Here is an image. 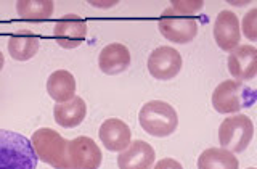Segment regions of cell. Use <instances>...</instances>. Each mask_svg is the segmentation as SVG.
I'll return each instance as SVG.
<instances>
[{
	"label": "cell",
	"instance_id": "obj_1",
	"mask_svg": "<svg viewBox=\"0 0 257 169\" xmlns=\"http://www.w3.org/2000/svg\"><path fill=\"white\" fill-rule=\"evenodd\" d=\"M37 161L29 139L0 129V169H37Z\"/></svg>",
	"mask_w": 257,
	"mask_h": 169
},
{
	"label": "cell",
	"instance_id": "obj_2",
	"mask_svg": "<svg viewBox=\"0 0 257 169\" xmlns=\"http://www.w3.org/2000/svg\"><path fill=\"white\" fill-rule=\"evenodd\" d=\"M68 142L50 127H40L31 137L37 159L53 169H72L68 156Z\"/></svg>",
	"mask_w": 257,
	"mask_h": 169
},
{
	"label": "cell",
	"instance_id": "obj_3",
	"mask_svg": "<svg viewBox=\"0 0 257 169\" xmlns=\"http://www.w3.org/2000/svg\"><path fill=\"white\" fill-rule=\"evenodd\" d=\"M139 123L153 137H169L179 127V115L175 108L164 100H150L139 113Z\"/></svg>",
	"mask_w": 257,
	"mask_h": 169
},
{
	"label": "cell",
	"instance_id": "obj_4",
	"mask_svg": "<svg viewBox=\"0 0 257 169\" xmlns=\"http://www.w3.org/2000/svg\"><path fill=\"white\" fill-rule=\"evenodd\" d=\"M254 102L252 89L235 79H227L220 82L212 92V107L222 115H233L249 107Z\"/></svg>",
	"mask_w": 257,
	"mask_h": 169
},
{
	"label": "cell",
	"instance_id": "obj_5",
	"mask_svg": "<svg viewBox=\"0 0 257 169\" xmlns=\"http://www.w3.org/2000/svg\"><path fill=\"white\" fill-rule=\"evenodd\" d=\"M254 137V124L246 115H233L225 118L219 126L220 147L231 153L244 151Z\"/></svg>",
	"mask_w": 257,
	"mask_h": 169
},
{
	"label": "cell",
	"instance_id": "obj_6",
	"mask_svg": "<svg viewBox=\"0 0 257 169\" xmlns=\"http://www.w3.org/2000/svg\"><path fill=\"white\" fill-rule=\"evenodd\" d=\"M158 28L161 34L174 44H190L198 36V21L193 16L177 15L171 7L161 15Z\"/></svg>",
	"mask_w": 257,
	"mask_h": 169
},
{
	"label": "cell",
	"instance_id": "obj_7",
	"mask_svg": "<svg viewBox=\"0 0 257 169\" xmlns=\"http://www.w3.org/2000/svg\"><path fill=\"white\" fill-rule=\"evenodd\" d=\"M182 55L174 47L161 45L148 56V71L158 80L174 79L182 71Z\"/></svg>",
	"mask_w": 257,
	"mask_h": 169
},
{
	"label": "cell",
	"instance_id": "obj_8",
	"mask_svg": "<svg viewBox=\"0 0 257 169\" xmlns=\"http://www.w3.org/2000/svg\"><path fill=\"white\" fill-rule=\"evenodd\" d=\"M68 156L72 169H98L103 159L100 147L85 135L68 142Z\"/></svg>",
	"mask_w": 257,
	"mask_h": 169
},
{
	"label": "cell",
	"instance_id": "obj_9",
	"mask_svg": "<svg viewBox=\"0 0 257 169\" xmlns=\"http://www.w3.org/2000/svg\"><path fill=\"white\" fill-rule=\"evenodd\" d=\"M53 37L63 48H76L82 45L87 37V23L80 16L69 13L55 23Z\"/></svg>",
	"mask_w": 257,
	"mask_h": 169
},
{
	"label": "cell",
	"instance_id": "obj_10",
	"mask_svg": "<svg viewBox=\"0 0 257 169\" xmlns=\"http://www.w3.org/2000/svg\"><path fill=\"white\" fill-rule=\"evenodd\" d=\"M228 72L235 80L244 82L257 74V48L254 45H238L228 55Z\"/></svg>",
	"mask_w": 257,
	"mask_h": 169
},
{
	"label": "cell",
	"instance_id": "obj_11",
	"mask_svg": "<svg viewBox=\"0 0 257 169\" xmlns=\"http://www.w3.org/2000/svg\"><path fill=\"white\" fill-rule=\"evenodd\" d=\"M214 39L222 50L231 52L239 45L241 29L238 16L230 10H222L214 23Z\"/></svg>",
	"mask_w": 257,
	"mask_h": 169
},
{
	"label": "cell",
	"instance_id": "obj_12",
	"mask_svg": "<svg viewBox=\"0 0 257 169\" xmlns=\"http://www.w3.org/2000/svg\"><path fill=\"white\" fill-rule=\"evenodd\" d=\"M156 151L148 142L134 140L131 145L119 153L117 167L119 169H151L155 166Z\"/></svg>",
	"mask_w": 257,
	"mask_h": 169
},
{
	"label": "cell",
	"instance_id": "obj_13",
	"mask_svg": "<svg viewBox=\"0 0 257 169\" xmlns=\"http://www.w3.org/2000/svg\"><path fill=\"white\" fill-rule=\"evenodd\" d=\"M100 140L103 142V147L109 151H124L132 142V132L122 119L119 118H109L103 121L100 126Z\"/></svg>",
	"mask_w": 257,
	"mask_h": 169
},
{
	"label": "cell",
	"instance_id": "obj_14",
	"mask_svg": "<svg viewBox=\"0 0 257 169\" xmlns=\"http://www.w3.org/2000/svg\"><path fill=\"white\" fill-rule=\"evenodd\" d=\"M131 52L124 44L112 42L101 48L98 55V66L108 76H114L124 72L131 66Z\"/></svg>",
	"mask_w": 257,
	"mask_h": 169
},
{
	"label": "cell",
	"instance_id": "obj_15",
	"mask_svg": "<svg viewBox=\"0 0 257 169\" xmlns=\"http://www.w3.org/2000/svg\"><path fill=\"white\" fill-rule=\"evenodd\" d=\"M40 40L29 29H20L8 39V53L16 61H28L39 52Z\"/></svg>",
	"mask_w": 257,
	"mask_h": 169
},
{
	"label": "cell",
	"instance_id": "obj_16",
	"mask_svg": "<svg viewBox=\"0 0 257 169\" xmlns=\"http://www.w3.org/2000/svg\"><path fill=\"white\" fill-rule=\"evenodd\" d=\"M47 92L56 103H66L76 97V79L66 69H56L47 79Z\"/></svg>",
	"mask_w": 257,
	"mask_h": 169
},
{
	"label": "cell",
	"instance_id": "obj_17",
	"mask_svg": "<svg viewBox=\"0 0 257 169\" xmlns=\"http://www.w3.org/2000/svg\"><path fill=\"white\" fill-rule=\"evenodd\" d=\"M56 124L64 129L77 127L87 116V105L80 97H74L66 103H56L53 108Z\"/></svg>",
	"mask_w": 257,
	"mask_h": 169
},
{
	"label": "cell",
	"instance_id": "obj_18",
	"mask_svg": "<svg viewBox=\"0 0 257 169\" xmlns=\"http://www.w3.org/2000/svg\"><path fill=\"white\" fill-rule=\"evenodd\" d=\"M238 158L225 148H207L198 158V169H238Z\"/></svg>",
	"mask_w": 257,
	"mask_h": 169
},
{
	"label": "cell",
	"instance_id": "obj_19",
	"mask_svg": "<svg viewBox=\"0 0 257 169\" xmlns=\"http://www.w3.org/2000/svg\"><path fill=\"white\" fill-rule=\"evenodd\" d=\"M16 12L21 20L44 21L53 15L55 4L52 0H20L16 2Z\"/></svg>",
	"mask_w": 257,
	"mask_h": 169
},
{
	"label": "cell",
	"instance_id": "obj_20",
	"mask_svg": "<svg viewBox=\"0 0 257 169\" xmlns=\"http://www.w3.org/2000/svg\"><path fill=\"white\" fill-rule=\"evenodd\" d=\"M239 29L244 32V37H247V40H252V42L257 40V8H252L247 12V15H244Z\"/></svg>",
	"mask_w": 257,
	"mask_h": 169
},
{
	"label": "cell",
	"instance_id": "obj_21",
	"mask_svg": "<svg viewBox=\"0 0 257 169\" xmlns=\"http://www.w3.org/2000/svg\"><path fill=\"white\" fill-rule=\"evenodd\" d=\"M204 7L203 0H193V2H179V0H174L171 8L177 13V15H182V16H191L198 13L201 8Z\"/></svg>",
	"mask_w": 257,
	"mask_h": 169
},
{
	"label": "cell",
	"instance_id": "obj_22",
	"mask_svg": "<svg viewBox=\"0 0 257 169\" xmlns=\"http://www.w3.org/2000/svg\"><path fill=\"white\" fill-rule=\"evenodd\" d=\"M151 169H183V166L174 158H163V159H159Z\"/></svg>",
	"mask_w": 257,
	"mask_h": 169
},
{
	"label": "cell",
	"instance_id": "obj_23",
	"mask_svg": "<svg viewBox=\"0 0 257 169\" xmlns=\"http://www.w3.org/2000/svg\"><path fill=\"white\" fill-rule=\"evenodd\" d=\"M90 5H93V7H98V8H109V7H114V5H117V2L116 0H109V2H106V4H100V2H88Z\"/></svg>",
	"mask_w": 257,
	"mask_h": 169
},
{
	"label": "cell",
	"instance_id": "obj_24",
	"mask_svg": "<svg viewBox=\"0 0 257 169\" xmlns=\"http://www.w3.org/2000/svg\"><path fill=\"white\" fill-rule=\"evenodd\" d=\"M4 64H5V56H4V53H2V52H0V71H2Z\"/></svg>",
	"mask_w": 257,
	"mask_h": 169
},
{
	"label": "cell",
	"instance_id": "obj_25",
	"mask_svg": "<svg viewBox=\"0 0 257 169\" xmlns=\"http://www.w3.org/2000/svg\"><path fill=\"white\" fill-rule=\"evenodd\" d=\"M247 169H255V167H247Z\"/></svg>",
	"mask_w": 257,
	"mask_h": 169
}]
</instances>
